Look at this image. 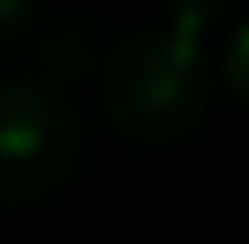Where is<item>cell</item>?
<instances>
[{
    "instance_id": "1",
    "label": "cell",
    "mask_w": 249,
    "mask_h": 244,
    "mask_svg": "<svg viewBox=\"0 0 249 244\" xmlns=\"http://www.w3.org/2000/svg\"><path fill=\"white\" fill-rule=\"evenodd\" d=\"M106 106L133 138H180L191 133L212 96V64L201 38L180 32L175 21H138L106 53Z\"/></svg>"
},
{
    "instance_id": "2",
    "label": "cell",
    "mask_w": 249,
    "mask_h": 244,
    "mask_svg": "<svg viewBox=\"0 0 249 244\" xmlns=\"http://www.w3.org/2000/svg\"><path fill=\"white\" fill-rule=\"evenodd\" d=\"M80 144L85 122L53 75H0V202L53 191L80 165Z\"/></svg>"
},
{
    "instance_id": "3",
    "label": "cell",
    "mask_w": 249,
    "mask_h": 244,
    "mask_svg": "<svg viewBox=\"0 0 249 244\" xmlns=\"http://www.w3.org/2000/svg\"><path fill=\"white\" fill-rule=\"evenodd\" d=\"M37 48H43L53 75H80L96 58V21L90 16H58V21H48V32L37 38Z\"/></svg>"
},
{
    "instance_id": "4",
    "label": "cell",
    "mask_w": 249,
    "mask_h": 244,
    "mask_svg": "<svg viewBox=\"0 0 249 244\" xmlns=\"http://www.w3.org/2000/svg\"><path fill=\"white\" fill-rule=\"evenodd\" d=\"M37 43V0H0V64Z\"/></svg>"
},
{
    "instance_id": "5",
    "label": "cell",
    "mask_w": 249,
    "mask_h": 244,
    "mask_svg": "<svg viewBox=\"0 0 249 244\" xmlns=\"http://www.w3.org/2000/svg\"><path fill=\"white\" fill-rule=\"evenodd\" d=\"M223 11H228V0H164V21H175L191 38H201Z\"/></svg>"
},
{
    "instance_id": "6",
    "label": "cell",
    "mask_w": 249,
    "mask_h": 244,
    "mask_svg": "<svg viewBox=\"0 0 249 244\" xmlns=\"http://www.w3.org/2000/svg\"><path fill=\"white\" fill-rule=\"evenodd\" d=\"M223 75H228L233 96L249 106V16L228 32V48H223Z\"/></svg>"
}]
</instances>
